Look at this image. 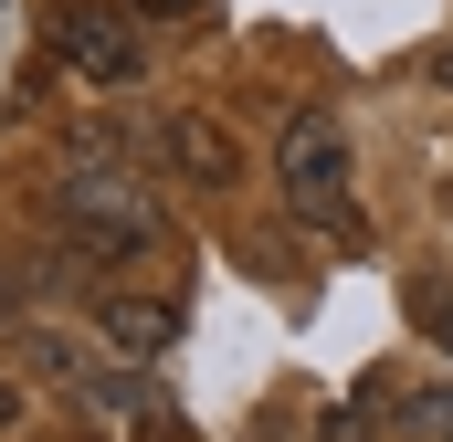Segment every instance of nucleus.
Here are the masks:
<instances>
[{"mask_svg": "<svg viewBox=\"0 0 453 442\" xmlns=\"http://www.w3.org/2000/svg\"><path fill=\"white\" fill-rule=\"evenodd\" d=\"M274 179H285V201L306 221H327L338 242H358V211H348V137L327 106H296L274 126Z\"/></svg>", "mask_w": 453, "mask_h": 442, "instance_id": "nucleus-1", "label": "nucleus"}, {"mask_svg": "<svg viewBox=\"0 0 453 442\" xmlns=\"http://www.w3.org/2000/svg\"><path fill=\"white\" fill-rule=\"evenodd\" d=\"M53 221H64V242H74V263H137V253H158V201L148 190H127V179H74L64 201H53Z\"/></svg>", "mask_w": 453, "mask_h": 442, "instance_id": "nucleus-2", "label": "nucleus"}, {"mask_svg": "<svg viewBox=\"0 0 453 442\" xmlns=\"http://www.w3.org/2000/svg\"><path fill=\"white\" fill-rule=\"evenodd\" d=\"M53 53H64L85 85H137V74H148L137 11H106V0H64V11H53Z\"/></svg>", "mask_w": 453, "mask_h": 442, "instance_id": "nucleus-3", "label": "nucleus"}, {"mask_svg": "<svg viewBox=\"0 0 453 442\" xmlns=\"http://www.w3.org/2000/svg\"><path fill=\"white\" fill-rule=\"evenodd\" d=\"M158 148H169V169H180V179H201V190H222L232 169H242V148H232L201 106H190V116H158Z\"/></svg>", "mask_w": 453, "mask_h": 442, "instance_id": "nucleus-4", "label": "nucleus"}, {"mask_svg": "<svg viewBox=\"0 0 453 442\" xmlns=\"http://www.w3.org/2000/svg\"><path fill=\"white\" fill-rule=\"evenodd\" d=\"M96 327H106L116 347H137V358H158V347L180 337V306H169V295H96Z\"/></svg>", "mask_w": 453, "mask_h": 442, "instance_id": "nucleus-5", "label": "nucleus"}, {"mask_svg": "<svg viewBox=\"0 0 453 442\" xmlns=\"http://www.w3.org/2000/svg\"><path fill=\"white\" fill-rule=\"evenodd\" d=\"M411 327H422V337H443V347H453V274H433V285H411Z\"/></svg>", "mask_w": 453, "mask_h": 442, "instance_id": "nucleus-6", "label": "nucleus"}, {"mask_svg": "<svg viewBox=\"0 0 453 442\" xmlns=\"http://www.w3.org/2000/svg\"><path fill=\"white\" fill-rule=\"evenodd\" d=\"M411 432H422V442H453V390H411Z\"/></svg>", "mask_w": 453, "mask_h": 442, "instance_id": "nucleus-7", "label": "nucleus"}, {"mask_svg": "<svg viewBox=\"0 0 453 442\" xmlns=\"http://www.w3.org/2000/svg\"><path fill=\"white\" fill-rule=\"evenodd\" d=\"M137 21H190V11H211V0H127Z\"/></svg>", "mask_w": 453, "mask_h": 442, "instance_id": "nucleus-8", "label": "nucleus"}, {"mask_svg": "<svg viewBox=\"0 0 453 442\" xmlns=\"http://www.w3.org/2000/svg\"><path fill=\"white\" fill-rule=\"evenodd\" d=\"M11 306H21V295H11V263H0V327H11Z\"/></svg>", "mask_w": 453, "mask_h": 442, "instance_id": "nucleus-9", "label": "nucleus"}, {"mask_svg": "<svg viewBox=\"0 0 453 442\" xmlns=\"http://www.w3.org/2000/svg\"><path fill=\"white\" fill-rule=\"evenodd\" d=\"M11 411H21V400H11V379H0V422H11Z\"/></svg>", "mask_w": 453, "mask_h": 442, "instance_id": "nucleus-10", "label": "nucleus"}, {"mask_svg": "<svg viewBox=\"0 0 453 442\" xmlns=\"http://www.w3.org/2000/svg\"><path fill=\"white\" fill-rule=\"evenodd\" d=\"M433 74H443V85H453V53H443V64H433Z\"/></svg>", "mask_w": 453, "mask_h": 442, "instance_id": "nucleus-11", "label": "nucleus"}]
</instances>
